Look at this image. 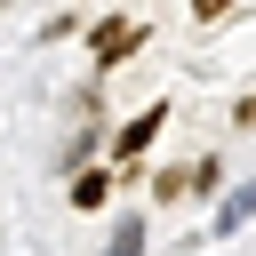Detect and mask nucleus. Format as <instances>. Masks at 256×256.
Segmentation results:
<instances>
[{"label": "nucleus", "mask_w": 256, "mask_h": 256, "mask_svg": "<svg viewBox=\"0 0 256 256\" xmlns=\"http://www.w3.org/2000/svg\"><path fill=\"white\" fill-rule=\"evenodd\" d=\"M88 48H96V56L112 64V56H128V48H136V24H112V16H104V24L88 32Z\"/></svg>", "instance_id": "1"}, {"label": "nucleus", "mask_w": 256, "mask_h": 256, "mask_svg": "<svg viewBox=\"0 0 256 256\" xmlns=\"http://www.w3.org/2000/svg\"><path fill=\"white\" fill-rule=\"evenodd\" d=\"M160 120H168V104H152V112H136V120L120 128V160H128V152H144V144L160 136Z\"/></svg>", "instance_id": "2"}, {"label": "nucleus", "mask_w": 256, "mask_h": 256, "mask_svg": "<svg viewBox=\"0 0 256 256\" xmlns=\"http://www.w3.org/2000/svg\"><path fill=\"white\" fill-rule=\"evenodd\" d=\"M104 200H112V176H104V168H88V176L72 184V208H104Z\"/></svg>", "instance_id": "3"}, {"label": "nucleus", "mask_w": 256, "mask_h": 256, "mask_svg": "<svg viewBox=\"0 0 256 256\" xmlns=\"http://www.w3.org/2000/svg\"><path fill=\"white\" fill-rule=\"evenodd\" d=\"M224 8H232V0H192V16H200V24H216Z\"/></svg>", "instance_id": "4"}]
</instances>
